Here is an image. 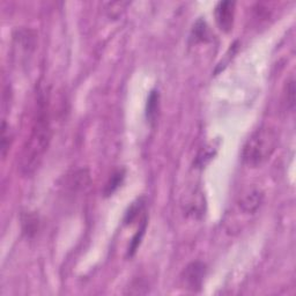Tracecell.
I'll return each mask as SVG.
<instances>
[{"label": "cell", "mask_w": 296, "mask_h": 296, "mask_svg": "<svg viewBox=\"0 0 296 296\" xmlns=\"http://www.w3.org/2000/svg\"><path fill=\"white\" fill-rule=\"evenodd\" d=\"M125 177V172L124 170H118V172L113 173L112 176L109 178V181L105 184V188L103 190L104 196H111V194L116 191L117 189L119 188L123 183Z\"/></svg>", "instance_id": "ba28073f"}, {"label": "cell", "mask_w": 296, "mask_h": 296, "mask_svg": "<svg viewBox=\"0 0 296 296\" xmlns=\"http://www.w3.org/2000/svg\"><path fill=\"white\" fill-rule=\"evenodd\" d=\"M51 140V125L49 109L44 97L38 100V107L34 123L24 143L19 157L20 173L24 176L31 175L43 160Z\"/></svg>", "instance_id": "6da1fadb"}, {"label": "cell", "mask_w": 296, "mask_h": 296, "mask_svg": "<svg viewBox=\"0 0 296 296\" xmlns=\"http://www.w3.org/2000/svg\"><path fill=\"white\" fill-rule=\"evenodd\" d=\"M193 34H194V38L199 39L201 40V42H205V40H207L209 37L208 28L207 26H206V23L202 21L197 22V24L193 28Z\"/></svg>", "instance_id": "7c38bea8"}, {"label": "cell", "mask_w": 296, "mask_h": 296, "mask_svg": "<svg viewBox=\"0 0 296 296\" xmlns=\"http://www.w3.org/2000/svg\"><path fill=\"white\" fill-rule=\"evenodd\" d=\"M144 206H145V202L143 199H138L137 201L133 202V204L130 206L129 210L125 214V224L130 225V224H133L135 222L138 217H139V214L144 210Z\"/></svg>", "instance_id": "9c48e42d"}, {"label": "cell", "mask_w": 296, "mask_h": 296, "mask_svg": "<svg viewBox=\"0 0 296 296\" xmlns=\"http://www.w3.org/2000/svg\"><path fill=\"white\" fill-rule=\"evenodd\" d=\"M287 91L285 93L286 95V103L287 107H289L291 110L294 109L295 104V81L294 78H290L289 81H287Z\"/></svg>", "instance_id": "4fadbf2b"}, {"label": "cell", "mask_w": 296, "mask_h": 296, "mask_svg": "<svg viewBox=\"0 0 296 296\" xmlns=\"http://www.w3.org/2000/svg\"><path fill=\"white\" fill-rule=\"evenodd\" d=\"M264 202V192L258 188H251L242 194L238 206L244 213H256Z\"/></svg>", "instance_id": "5b68a950"}, {"label": "cell", "mask_w": 296, "mask_h": 296, "mask_svg": "<svg viewBox=\"0 0 296 296\" xmlns=\"http://www.w3.org/2000/svg\"><path fill=\"white\" fill-rule=\"evenodd\" d=\"M206 275V265L201 262H193L185 267L182 273V280L186 288L197 291L201 288Z\"/></svg>", "instance_id": "3957f363"}, {"label": "cell", "mask_w": 296, "mask_h": 296, "mask_svg": "<svg viewBox=\"0 0 296 296\" xmlns=\"http://www.w3.org/2000/svg\"><path fill=\"white\" fill-rule=\"evenodd\" d=\"M216 20L222 31L229 32L233 29L235 18V3L220 2L216 7Z\"/></svg>", "instance_id": "277c9868"}, {"label": "cell", "mask_w": 296, "mask_h": 296, "mask_svg": "<svg viewBox=\"0 0 296 296\" xmlns=\"http://www.w3.org/2000/svg\"><path fill=\"white\" fill-rule=\"evenodd\" d=\"M279 144L277 129L262 125L251 133L242 149V161L251 168L261 167L273 155Z\"/></svg>", "instance_id": "7a4b0ae2"}, {"label": "cell", "mask_w": 296, "mask_h": 296, "mask_svg": "<svg viewBox=\"0 0 296 296\" xmlns=\"http://www.w3.org/2000/svg\"><path fill=\"white\" fill-rule=\"evenodd\" d=\"M129 5V2H110L103 4L104 10L108 12V14L110 16H118Z\"/></svg>", "instance_id": "8fae6325"}, {"label": "cell", "mask_w": 296, "mask_h": 296, "mask_svg": "<svg viewBox=\"0 0 296 296\" xmlns=\"http://www.w3.org/2000/svg\"><path fill=\"white\" fill-rule=\"evenodd\" d=\"M185 202H183L186 214L193 218L201 217L205 210V200L202 192L199 189H191L188 194H185Z\"/></svg>", "instance_id": "8992f818"}, {"label": "cell", "mask_w": 296, "mask_h": 296, "mask_svg": "<svg viewBox=\"0 0 296 296\" xmlns=\"http://www.w3.org/2000/svg\"><path fill=\"white\" fill-rule=\"evenodd\" d=\"M146 225H147V222H146V219L143 220V224L139 227V229H138L137 234L133 236L131 243H130V246H129V256L131 257L135 255V252L137 251V249L139 248L141 240H143L144 235H145V230H146Z\"/></svg>", "instance_id": "30bf717a"}, {"label": "cell", "mask_w": 296, "mask_h": 296, "mask_svg": "<svg viewBox=\"0 0 296 296\" xmlns=\"http://www.w3.org/2000/svg\"><path fill=\"white\" fill-rule=\"evenodd\" d=\"M159 92L152 91L147 100V107H146V115L149 121H154L156 118L157 111H159Z\"/></svg>", "instance_id": "52a82bcc"}, {"label": "cell", "mask_w": 296, "mask_h": 296, "mask_svg": "<svg viewBox=\"0 0 296 296\" xmlns=\"http://www.w3.org/2000/svg\"><path fill=\"white\" fill-rule=\"evenodd\" d=\"M10 149V130L7 128L6 121H3L2 126V155L5 157L6 153Z\"/></svg>", "instance_id": "5bb4252c"}]
</instances>
